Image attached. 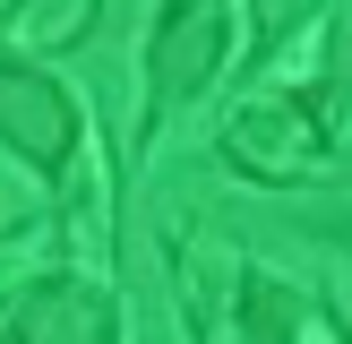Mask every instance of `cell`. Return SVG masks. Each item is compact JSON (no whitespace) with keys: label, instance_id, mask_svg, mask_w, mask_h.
I'll return each mask as SVG.
<instances>
[{"label":"cell","instance_id":"obj_1","mask_svg":"<svg viewBox=\"0 0 352 344\" xmlns=\"http://www.w3.org/2000/svg\"><path fill=\"white\" fill-rule=\"evenodd\" d=\"M223 164L250 172V181H318L327 172V147H336V129H327L318 95H301V86H284V95H250L232 120H223Z\"/></svg>","mask_w":352,"mask_h":344},{"label":"cell","instance_id":"obj_2","mask_svg":"<svg viewBox=\"0 0 352 344\" xmlns=\"http://www.w3.org/2000/svg\"><path fill=\"white\" fill-rule=\"evenodd\" d=\"M223 61H232V9H223V0L155 17V34H146V103H155V112L198 103Z\"/></svg>","mask_w":352,"mask_h":344},{"label":"cell","instance_id":"obj_3","mask_svg":"<svg viewBox=\"0 0 352 344\" xmlns=\"http://www.w3.org/2000/svg\"><path fill=\"white\" fill-rule=\"evenodd\" d=\"M78 103L86 95H69L52 69L9 61V69H0V147L26 155L34 172H69V155H78V138H86V112H78Z\"/></svg>","mask_w":352,"mask_h":344},{"label":"cell","instance_id":"obj_4","mask_svg":"<svg viewBox=\"0 0 352 344\" xmlns=\"http://www.w3.org/2000/svg\"><path fill=\"white\" fill-rule=\"evenodd\" d=\"M0 344H120V310L103 284H78V275H43L9 301V327Z\"/></svg>","mask_w":352,"mask_h":344},{"label":"cell","instance_id":"obj_5","mask_svg":"<svg viewBox=\"0 0 352 344\" xmlns=\"http://www.w3.org/2000/svg\"><path fill=\"white\" fill-rule=\"evenodd\" d=\"M95 9L103 0H9L0 34H9L17 52H69V43L95 34Z\"/></svg>","mask_w":352,"mask_h":344},{"label":"cell","instance_id":"obj_6","mask_svg":"<svg viewBox=\"0 0 352 344\" xmlns=\"http://www.w3.org/2000/svg\"><path fill=\"white\" fill-rule=\"evenodd\" d=\"M172 9H206V0H164V9H155V17H172Z\"/></svg>","mask_w":352,"mask_h":344}]
</instances>
